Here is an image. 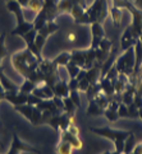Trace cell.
Here are the masks:
<instances>
[{"mask_svg": "<svg viewBox=\"0 0 142 154\" xmlns=\"http://www.w3.org/2000/svg\"><path fill=\"white\" fill-rule=\"evenodd\" d=\"M78 40H79V35L77 31L69 29L67 33H65V41L68 43H76V42H78Z\"/></svg>", "mask_w": 142, "mask_h": 154, "instance_id": "cell-34", "label": "cell"}, {"mask_svg": "<svg viewBox=\"0 0 142 154\" xmlns=\"http://www.w3.org/2000/svg\"><path fill=\"white\" fill-rule=\"evenodd\" d=\"M73 5H74L73 0H59L58 2V12H59V14H62V13L70 14Z\"/></svg>", "mask_w": 142, "mask_h": 154, "instance_id": "cell-26", "label": "cell"}, {"mask_svg": "<svg viewBox=\"0 0 142 154\" xmlns=\"http://www.w3.org/2000/svg\"><path fill=\"white\" fill-rule=\"evenodd\" d=\"M110 154H123V153H119V152H117V150H113Z\"/></svg>", "mask_w": 142, "mask_h": 154, "instance_id": "cell-46", "label": "cell"}, {"mask_svg": "<svg viewBox=\"0 0 142 154\" xmlns=\"http://www.w3.org/2000/svg\"><path fill=\"white\" fill-rule=\"evenodd\" d=\"M34 29V23H30V22H23V23L21 24H17L15 26V28L12 31V36H18V37H23L26 33H28L30 31Z\"/></svg>", "mask_w": 142, "mask_h": 154, "instance_id": "cell-20", "label": "cell"}, {"mask_svg": "<svg viewBox=\"0 0 142 154\" xmlns=\"http://www.w3.org/2000/svg\"><path fill=\"white\" fill-rule=\"evenodd\" d=\"M86 97H87V101H92L95 100V98L97 97L101 93V88L99 85V83H95V84H91L89 87V89H87L86 92Z\"/></svg>", "mask_w": 142, "mask_h": 154, "instance_id": "cell-29", "label": "cell"}, {"mask_svg": "<svg viewBox=\"0 0 142 154\" xmlns=\"http://www.w3.org/2000/svg\"><path fill=\"white\" fill-rule=\"evenodd\" d=\"M69 98L72 100V102L76 104V107L79 108L82 107V104H81V93L79 91H72L69 93Z\"/></svg>", "mask_w": 142, "mask_h": 154, "instance_id": "cell-35", "label": "cell"}, {"mask_svg": "<svg viewBox=\"0 0 142 154\" xmlns=\"http://www.w3.org/2000/svg\"><path fill=\"white\" fill-rule=\"evenodd\" d=\"M53 91H54V96L59 97V98H67L69 97V87H68V80L65 79H60L59 82H56L53 87Z\"/></svg>", "mask_w": 142, "mask_h": 154, "instance_id": "cell-17", "label": "cell"}, {"mask_svg": "<svg viewBox=\"0 0 142 154\" xmlns=\"http://www.w3.org/2000/svg\"><path fill=\"white\" fill-rule=\"evenodd\" d=\"M42 100H40L39 97H36L35 94H28V101H27V103L28 104H34V106H37V104H39L40 102H41Z\"/></svg>", "mask_w": 142, "mask_h": 154, "instance_id": "cell-41", "label": "cell"}, {"mask_svg": "<svg viewBox=\"0 0 142 154\" xmlns=\"http://www.w3.org/2000/svg\"><path fill=\"white\" fill-rule=\"evenodd\" d=\"M109 14H110V17L113 19V24L114 26H115V27L121 26L122 19H123V9L111 5V7L109 8Z\"/></svg>", "mask_w": 142, "mask_h": 154, "instance_id": "cell-23", "label": "cell"}, {"mask_svg": "<svg viewBox=\"0 0 142 154\" xmlns=\"http://www.w3.org/2000/svg\"><path fill=\"white\" fill-rule=\"evenodd\" d=\"M113 42L109 40V38L106 37H104L101 42L99 43V46H97L95 48V51H96V63H99L102 65V63L105 61V60L109 57V55L111 54V50H113Z\"/></svg>", "mask_w": 142, "mask_h": 154, "instance_id": "cell-10", "label": "cell"}, {"mask_svg": "<svg viewBox=\"0 0 142 154\" xmlns=\"http://www.w3.org/2000/svg\"><path fill=\"white\" fill-rule=\"evenodd\" d=\"M104 111H105V109H102L94 100L89 101V106H87V109H86V115H87L89 117L104 116Z\"/></svg>", "mask_w": 142, "mask_h": 154, "instance_id": "cell-22", "label": "cell"}, {"mask_svg": "<svg viewBox=\"0 0 142 154\" xmlns=\"http://www.w3.org/2000/svg\"><path fill=\"white\" fill-rule=\"evenodd\" d=\"M105 76H106L108 79H110V80L113 82V83H114V82H115V80L118 79L119 73H118V70H117V68H115V65H113V66H111L110 69H109V71H108V73L105 74ZM102 78H104V76H102Z\"/></svg>", "mask_w": 142, "mask_h": 154, "instance_id": "cell-37", "label": "cell"}, {"mask_svg": "<svg viewBox=\"0 0 142 154\" xmlns=\"http://www.w3.org/2000/svg\"><path fill=\"white\" fill-rule=\"evenodd\" d=\"M137 145V143H136V136L133 134V131L128 135V137L124 140V149H123V154H129L134 149V146Z\"/></svg>", "mask_w": 142, "mask_h": 154, "instance_id": "cell-27", "label": "cell"}, {"mask_svg": "<svg viewBox=\"0 0 142 154\" xmlns=\"http://www.w3.org/2000/svg\"><path fill=\"white\" fill-rule=\"evenodd\" d=\"M47 22H49V19L46 17L45 12H44V10H40V12L36 14V18H35V20L32 22V23H34V28L36 31H40L42 27L47 23Z\"/></svg>", "mask_w": 142, "mask_h": 154, "instance_id": "cell-25", "label": "cell"}, {"mask_svg": "<svg viewBox=\"0 0 142 154\" xmlns=\"http://www.w3.org/2000/svg\"><path fill=\"white\" fill-rule=\"evenodd\" d=\"M40 61L28 48L15 52L12 55V65L18 74H21L24 79H28L35 70L40 68Z\"/></svg>", "mask_w": 142, "mask_h": 154, "instance_id": "cell-1", "label": "cell"}, {"mask_svg": "<svg viewBox=\"0 0 142 154\" xmlns=\"http://www.w3.org/2000/svg\"><path fill=\"white\" fill-rule=\"evenodd\" d=\"M0 144H2V141H0Z\"/></svg>", "mask_w": 142, "mask_h": 154, "instance_id": "cell-49", "label": "cell"}, {"mask_svg": "<svg viewBox=\"0 0 142 154\" xmlns=\"http://www.w3.org/2000/svg\"><path fill=\"white\" fill-rule=\"evenodd\" d=\"M110 153H111V152H110V150H106V152H104V153H102V154H110Z\"/></svg>", "mask_w": 142, "mask_h": 154, "instance_id": "cell-47", "label": "cell"}, {"mask_svg": "<svg viewBox=\"0 0 142 154\" xmlns=\"http://www.w3.org/2000/svg\"><path fill=\"white\" fill-rule=\"evenodd\" d=\"M60 140L69 143V144L73 146V149H76V150H79V149H82V146H83V143H82V140L79 139V136L69 133L68 130L60 131Z\"/></svg>", "mask_w": 142, "mask_h": 154, "instance_id": "cell-15", "label": "cell"}, {"mask_svg": "<svg viewBox=\"0 0 142 154\" xmlns=\"http://www.w3.org/2000/svg\"><path fill=\"white\" fill-rule=\"evenodd\" d=\"M129 154H142V141L138 143V144L134 146V149Z\"/></svg>", "mask_w": 142, "mask_h": 154, "instance_id": "cell-43", "label": "cell"}, {"mask_svg": "<svg viewBox=\"0 0 142 154\" xmlns=\"http://www.w3.org/2000/svg\"><path fill=\"white\" fill-rule=\"evenodd\" d=\"M14 109L17 112H19L22 116L26 117L34 126H39L44 124V116H42V111L34 104H22V106H15Z\"/></svg>", "mask_w": 142, "mask_h": 154, "instance_id": "cell-5", "label": "cell"}, {"mask_svg": "<svg viewBox=\"0 0 142 154\" xmlns=\"http://www.w3.org/2000/svg\"><path fill=\"white\" fill-rule=\"evenodd\" d=\"M17 2L19 3V5H21L22 8H28L31 0H17Z\"/></svg>", "mask_w": 142, "mask_h": 154, "instance_id": "cell-45", "label": "cell"}, {"mask_svg": "<svg viewBox=\"0 0 142 154\" xmlns=\"http://www.w3.org/2000/svg\"><path fill=\"white\" fill-rule=\"evenodd\" d=\"M118 115L119 117H124V119H131L129 116V109L128 106L124 103H119V107H118Z\"/></svg>", "mask_w": 142, "mask_h": 154, "instance_id": "cell-36", "label": "cell"}, {"mask_svg": "<svg viewBox=\"0 0 142 154\" xmlns=\"http://www.w3.org/2000/svg\"><path fill=\"white\" fill-rule=\"evenodd\" d=\"M68 87H69V92H72V91H78V79H77V78H69V80H68Z\"/></svg>", "mask_w": 142, "mask_h": 154, "instance_id": "cell-40", "label": "cell"}, {"mask_svg": "<svg viewBox=\"0 0 142 154\" xmlns=\"http://www.w3.org/2000/svg\"><path fill=\"white\" fill-rule=\"evenodd\" d=\"M134 64H136V57H134V47H131L128 50L123 51L119 56L115 59V68L119 74H124L129 76L134 70Z\"/></svg>", "mask_w": 142, "mask_h": 154, "instance_id": "cell-4", "label": "cell"}, {"mask_svg": "<svg viewBox=\"0 0 142 154\" xmlns=\"http://www.w3.org/2000/svg\"><path fill=\"white\" fill-rule=\"evenodd\" d=\"M90 130L96 135L111 140L114 143V150H117L119 153H123L124 140L132 133L131 130H117V129L109 128V126H105V128H90Z\"/></svg>", "mask_w": 142, "mask_h": 154, "instance_id": "cell-2", "label": "cell"}, {"mask_svg": "<svg viewBox=\"0 0 142 154\" xmlns=\"http://www.w3.org/2000/svg\"><path fill=\"white\" fill-rule=\"evenodd\" d=\"M4 2H12V0H4Z\"/></svg>", "mask_w": 142, "mask_h": 154, "instance_id": "cell-48", "label": "cell"}, {"mask_svg": "<svg viewBox=\"0 0 142 154\" xmlns=\"http://www.w3.org/2000/svg\"><path fill=\"white\" fill-rule=\"evenodd\" d=\"M90 85H91V83L89 82L87 78H82V79L78 80V91L79 92H86L87 89H89Z\"/></svg>", "mask_w": 142, "mask_h": 154, "instance_id": "cell-39", "label": "cell"}, {"mask_svg": "<svg viewBox=\"0 0 142 154\" xmlns=\"http://www.w3.org/2000/svg\"><path fill=\"white\" fill-rule=\"evenodd\" d=\"M124 9L128 10L132 15V27L134 31L137 32V35L140 37V42L142 43V9L137 7L133 0H125L124 2Z\"/></svg>", "mask_w": 142, "mask_h": 154, "instance_id": "cell-6", "label": "cell"}, {"mask_svg": "<svg viewBox=\"0 0 142 154\" xmlns=\"http://www.w3.org/2000/svg\"><path fill=\"white\" fill-rule=\"evenodd\" d=\"M109 4L108 0H95L91 5L86 8V13L89 14L91 24L92 23H102L106 20L109 14Z\"/></svg>", "mask_w": 142, "mask_h": 154, "instance_id": "cell-3", "label": "cell"}, {"mask_svg": "<svg viewBox=\"0 0 142 154\" xmlns=\"http://www.w3.org/2000/svg\"><path fill=\"white\" fill-rule=\"evenodd\" d=\"M67 130L69 131V133H72V134L79 135V128H78L77 125H76V122H74V124H72V125H70V126H69V128H68Z\"/></svg>", "mask_w": 142, "mask_h": 154, "instance_id": "cell-42", "label": "cell"}, {"mask_svg": "<svg viewBox=\"0 0 142 154\" xmlns=\"http://www.w3.org/2000/svg\"><path fill=\"white\" fill-rule=\"evenodd\" d=\"M7 56V48H5V33L0 35V59H4Z\"/></svg>", "mask_w": 142, "mask_h": 154, "instance_id": "cell-38", "label": "cell"}, {"mask_svg": "<svg viewBox=\"0 0 142 154\" xmlns=\"http://www.w3.org/2000/svg\"><path fill=\"white\" fill-rule=\"evenodd\" d=\"M58 2H59V0H44V7H42L41 10L45 12L49 22H54V20H55V18L59 15Z\"/></svg>", "mask_w": 142, "mask_h": 154, "instance_id": "cell-13", "label": "cell"}, {"mask_svg": "<svg viewBox=\"0 0 142 154\" xmlns=\"http://www.w3.org/2000/svg\"><path fill=\"white\" fill-rule=\"evenodd\" d=\"M41 2H44V0H41Z\"/></svg>", "mask_w": 142, "mask_h": 154, "instance_id": "cell-50", "label": "cell"}, {"mask_svg": "<svg viewBox=\"0 0 142 154\" xmlns=\"http://www.w3.org/2000/svg\"><path fill=\"white\" fill-rule=\"evenodd\" d=\"M22 152H27V153H32V154H41L40 149L26 144L24 141H22L19 139L17 133H14L13 134V141H12V144H10V149H9L8 154H21Z\"/></svg>", "mask_w": 142, "mask_h": 154, "instance_id": "cell-9", "label": "cell"}, {"mask_svg": "<svg viewBox=\"0 0 142 154\" xmlns=\"http://www.w3.org/2000/svg\"><path fill=\"white\" fill-rule=\"evenodd\" d=\"M54 64L56 65L59 68H65L67 64L70 61V52L69 51H64V52H60L58 56L53 60Z\"/></svg>", "mask_w": 142, "mask_h": 154, "instance_id": "cell-24", "label": "cell"}, {"mask_svg": "<svg viewBox=\"0 0 142 154\" xmlns=\"http://www.w3.org/2000/svg\"><path fill=\"white\" fill-rule=\"evenodd\" d=\"M63 102H64V112L70 113V115H74L77 107H76V104L72 102V100H70L69 97H67V98H63Z\"/></svg>", "mask_w": 142, "mask_h": 154, "instance_id": "cell-33", "label": "cell"}, {"mask_svg": "<svg viewBox=\"0 0 142 154\" xmlns=\"http://www.w3.org/2000/svg\"><path fill=\"white\" fill-rule=\"evenodd\" d=\"M36 83H34L32 80L30 79H24V83H22V85H19V91L26 93V94H31L32 92H34V89L36 88Z\"/></svg>", "mask_w": 142, "mask_h": 154, "instance_id": "cell-31", "label": "cell"}, {"mask_svg": "<svg viewBox=\"0 0 142 154\" xmlns=\"http://www.w3.org/2000/svg\"><path fill=\"white\" fill-rule=\"evenodd\" d=\"M90 27H91V36H92L90 46L92 48H96L101 42V40L105 37V29H104L102 23H92Z\"/></svg>", "mask_w": 142, "mask_h": 154, "instance_id": "cell-11", "label": "cell"}, {"mask_svg": "<svg viewBox=\"0 0 142 154\" xmlns=\"http://www.w3.org/2000/svg\"><path fill=\"white\" fill-rule=\"evenodd\" d=\"M65 69H67V73H68V75H69V78H77V75H78L79 70H81V68L78 66V65H76V64L72 63V61H69V63L67 64Z\"/></svg>", "mask_w": 142, "mask_h": 154, "instance_id": "cell-32", "label": "cell"}, {"mask_svg": "<svg viewBox=\"0 0 142 154\" xmlns=\"http://www.w3.org/2000/svg\"><path fill=\"white\" fill-rule=\"evenodd\" d=\"M99 85L101 88V92L104 93V94H106L109 97H111L114 93H115V88H114V83L110 80V79H108L106 76H104V78H101L99 80Z\"/></svg>", "mask_w": 142, "mask_h": 154, "instance_id": "cell-21", "label": "cell"}, {"mask_svg": "<svg viewBox=\"0 0 142 154\" xmlns=\"http://www.w3.org/2000/svg\"><path fill=\"white\" fill-rule=\"evenodd\" d=\"M7 9L10 13H13L15 15V19H17V24H21L26 22L24 14H23V8L19 5V3L17 0H12V2H7Z\"/></svg>", "mask_w": 142, "mask_h": 154, "instance_id": "cell-16", "label": "cell"}, {"mask_svg": "<svg viewBox=\"0 0 142 154\" xmlns=\"http://www.w3.org/2000/svg\"><path fill=\"white\" fill-rule=\"evenodd\" d=\"M5 101H8L9 103L13 104V107L15 106H22L26 104L28 101V94L26 93L17 91V92H5Z\"/></svg>", "mask_w": 142, "mask_h": 154, "instance_id": "cell-12", "label": "cell"}, {"mask_svg": "<svg viewBox=\"0 0 142 154\" xmlns=\"http://www.w3.org/2000/svg\"><path fill=\"white\" fill-rule=\"evenodd\" d=\"M99 106L102 108V109H105L108 106H109V103L111 102V97H109V96H106V94H104V93L101 92L99 96H97L95 100H94Z\"/></svg>", "mask_w": 142, "mask_h": 154, "instance_id": "cell-30", "label": "cell"}, {"mask_svg": "<svg viewBox=\"0 0 142 154\" xmlns=\"http://www.w3.org/2000/svg\"><path fill=\"white\" fill-rule=\"evenodd\" d=\"M70 61L78 65L81 69L85 68L86 64V52L85 50H73L70 51Z\"/></svg>", "mask_w": 142, "mask_h": 154, "instance_id": "cell-19", "label": "cell"}, {"mask_svg": "<svg viewBox=\"0 0 142 154\" xmlns=\"http://www.w3.org/2000/svg\"><path fill=\"white\" fill-rule=\"evenodd\" d=\"M118 107H119V103L111 100V102L109 103V106L105 108V111H104V116L106 117V120L109 121V122H115V121L119 119Z\"/></svg>", "mask_w": 142, "mask_h": 154, "instance_id": "cell-18", "label": "cell"}, {"mask_svg": "<svg viewBox=\"0 0 142 154\" xmlns=\"http://www.w3.org/2000/svg\"><path fill=\"white\" fill-rule=\"evenodd\" d=\"M113 2V5L114 7H118V8H121L124 10V2L125 0H111Z\"/></svg>", "mask_w": 142, "mask_h": 154, "instance_id": "cell-44", "label": "cell"}, {"mask_svg": "<svg viewBox=\"0 0 142 154\" xmlns=\"http://www.w3.org/2000/svg\"><path fill=\"white\" fill-rule=\"evenodd\" d=\"M73 146L69 143L64 141V140H59L58 145L55 146V152L56 154H72L73 153Z\"/></svg>", "mask_w": 142, "mask_h": 154, "instance_id": "cell-28", "label": "cell"}, {"mask_svg": "<svg viewBox=\"0 0 142 154\" xmlns=\"http://www.w3.org/2000/svg\"><path fill=\"white\" fill-rule=\"evenodd\" d=\"M138 41H140V37L137 35V32L134 31L132 24H128L121 37V51L123 52L131 47H134V45Z\"/></svg>", "mask_w": 142, "mask_h": 154, "instance_id": "cell-8", "label": "cell"}, {"mask_svg": "<svg viewBox=\"0 0 142 154\" xmlns=\"http://www.w3.org/2000/svg\"><path fill=\"white\" fill-rule=\"evenodd\" d=\"M59 29V24L55 23V20L54 22H47V23L42 27V28L40 31H37V33H36V46L37 48L42 52L44 50V47H45L46 45V41H47V38L50 37L51 35H54L55 32Z\"/></svg>", "mask_w": 142, "mask_h": 154, "instance_id": "cell-7", "label": "cell"}, {"mask_svg": "<svg viewBox=\"0 0 142 154\" xmlns=\"http://www.w3.org/2000/svg\"><path fill=\"white\" fill-rule=\"evenodd\" d=\"M32 94H35L36 97H39L40 100H53L54 97V91H53V87L47 85L46 83H41V84H37L36 88L32 92Z\"/></svg>", "mask_w": 142, "mask_h": 154, "instance_id": "cell-14", "label": "cell"}]
</instances>
